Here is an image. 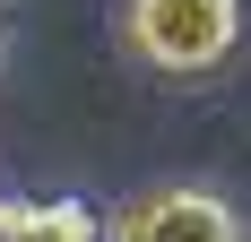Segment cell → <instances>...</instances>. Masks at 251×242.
<instances>
[{"mask_svg":"<svg viewBox=\"0 0 251 242\" xmlns=\"http://www.w3.org/2000/svg\"><path fill=\"white\" fill-rule=\"evenodd\" d=\"M130 70L165 78V87H200L243 52V0H122L113 9Z\"/></svg>","mask_w":251,"mask_h":242,"instance_id":"1","label":"cell"},{"mask_svg":"<svg viewBox=\"0 0 251 242\" xmlns=\"http://www.w3.org/2000/svg\"><path fill=\"white\" fill-rule=\"evenodd\" d=\"M0 242H104L87 199H0Z\"/></svg>","mask_w":251,"mask_h":242,"instance_id":"3","label":"cell"},{"mask_svg":"<svg viewBox=\"0 0 251 242\" xmlns=\"http://www.w3.org/2000/svg\"><path fill=\"white\" fill-rule=\"evenodd\" d=\"M104 242H251V225L208 182H156V191H139V199L113 208Z\"/></svg>","mask_w":251,"mask_h":242,"instance_id":"2","label":"cell"},{"mask_svg":"<svg viewBox=\"0 0 251 242\" xmlns=\"http://www.w3.org/2000/svg\"><path fill=\"white\" fill-rule=\"evenodd\" d=\"M9 26H18V0H0V61H9Z\"/></svg>","mask_w":251,"mask_h":242,"instance_id":"4","label":"cell"}]
</instances>
